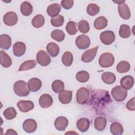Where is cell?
Wrapping results in <instances>:
<instances>
[{"instance_id": "obj_11", "label": "cell", "mask_w": 135, "mask_h": 135, "mask_svg": "<svg viewBox=\"0 0 135 135\" xmlns=\"http://www.w3.org/2000/svg\"><path fill=\"white\" fill-rule=\"evenodd\" d=\"M37 126L36 121L32 119H26L23 123V128L24 130L27 133H32L36 131Z\"/></svg>"}, {"instance_id": "obj_22", "label": "cell", "mask_w": 135, "mask_h": 135, "mask_svg": "<svg viewBox=\"0 0 135 135\" xmlns=\"http://www.w3.org/2000/svg\"><path fill=\"white\" fill-rule=\"evenodd\" d=\"M76 127L81 132H86L90 127V121L87 118H81L77 121Z\"/></svg>"}, {"instance_id": "obj_5", "label": "cell", "mask_w": 135, "mask_h": 135, "mask_svg": "<svg viewBox=\"0 0 135 135\" xmlns=\"http://www.w3.org/2000/svg\"><path fill=\"white\" fill-rule=\"evenodd\" d=\"M91 44L90 38L86 35L81 34L78 36L75 40L76 46L81 50H84L89 47Z\"/></svg>"}, {"instance_id": "obj_21", "label": "cell", "mask_w": 135, "mask_h": 135, "mask_svg": "<svg viewBox=\"0 0 135 135\" xmlns=\"http://www.w3.org/2000/svg\"><path fill=\"white\" fill-rule=\"evenodd\" d=\"M61 7L60 4L58 3H54L50 5L46 9L47 14L51 17H54L58 15L60 12Z\"/></svg>"}, {"instance_id": "obj_12", "label": "cell", "mask_w": 135, "mask_h": 135, "mask_svg": "<svg viewBox=\"0 0 135 135\" xmlns=\"http://www.w3.org/2000/svg\"><path fill=\"white\" fill-rule=\"evenodd\" d=\"M69 121L68 119L63 116L57 117L54 121V126L59 131H64L68 126Z\"/></svg>"}, {"instance_id": "obj_30", "label": "cell", "mask_w": 135, "mask_h": 135, "mask_svg": "<svg viewBox=\"0 0 135 135\" xmlns=\"http://www.w3.org/2000/svg\"><path fill=\"white\" fill-rule=\"evenodd\" d=\"M131 32L130 27L127 24H122L120 25L119 34L123 38H127L131 35Z\"/></svg>"}, {"instance_id": "obj_18", "label": "cell", "mask_w": 135, "mask_h": 135, "mask_svg": "<svg viewBox=\"0 0 135 135\" xmlns=\"http://www.w3.org/2000/svg\"><path fill=\"white\" fill-rule=\"evenodd\" d=\"M27 84L30 90L32 92H36L38 91L41 89L42 84L41 80L36 78H33L30 79Z\"/></svg>"}, {"instance_id": "obj_35", "label": "cell", "mask_w": 135, "mask_h": 135, "mask_svg": "<svg viewBox=\"0 0 135 135\" xmlns=\"http://www.w3.org/2000/svg\"><path fill=\"white\" fill-rule=\"evenodd\" d=\"M51 37L55 41L61 42L64 40L65 38V34L62 30L56 29L51 32Z\"/></svg>"}, {"instance_id": "obj_41", "label": "cell", "mask_w": 135, "mask_h": 135, "mask_svg": "<svg viewBox=\"0 0 135 135\" xmlns=\"http://www.w3.org/2000/svg\"><path fill=\"white\" fill-rule=\"evenodd\" d=\"M78 28L82 33H87L90 30V25L88 21L85 20H81L78 24Z\"/></svg>"}, {"instance_id": "obj_39", "label": "cell", "mask_w": 135, "mask_h": 135, "mask_svg": "<svg viewBox=\"0 0 135 135\" xmlns=\"http://www.w3.org/2000/svg\"><path fill=\"white\" fill-rule=\"evenodd\" d=\"M100 7L95 4L91 3L88 5L86 12L90 16H95L98 14L100 11Z\"/></svg>"}, {"instance_id": "obj_27", "label": "cell", "mask_w": 135, "mask_h": 135, "mask_svg": "<svg viewBox=\"0 0 135 135\" xmlns=\"http://www.w3.org/2000/svg\"><path fill=\"white\" fill-rule=\"evenodd\" d=\"M101 79L104 83L107 84H112L114 83L116 80L115 74L112 72H105L102 73Z\"/></svg>"}, {"instance_id": "obj_45", "label": "cell", "mask_w": 135, "mask_h": 135, "mask_svg": "<svg viewBox=\"0 0 135 135\" xmlns=\"http://www.w3.org/2000/svg\"><path fill=\"white\" fill-rule=\"evenodd\" d=\"M113 2L114 3H115L117 4H122V3H125V1H113Z\"/></svg>"}, {"instance_id": "obj_24", "label": "cell", "mask_w": 135, "mask_h": 135, "mask_svg": "<svg viewBox=\"0 0 135 135\" xmlns=\"http://www.w3.org/2000/svg\"><path fill=\"white\" fill-rule=\"evenodd\" d=\"M20 11L23 15L30 16L33 12L32 5L28 2L24 1L20 6Z\"/></svg>"}, {"instance_id": "obj_13", "label": "cell", "mask_w": 135, "mask_h": 135, "mask_svg": "<svg viewBox=\"0 0 135 135\" xmlns=\"http://www.w3.org/2000/svg\"><path fill=\"white\" fill-rule=\"evenodd\" d=\"M26 51V45L22 42H16L13 45V52L15 56L20 57L24 54Z\"/></svg>"}, {"instance_id": "obj_32", "label": "cell", "mask_w": 135, "mask_h": 135, "mask_svg": "<svg viewBox=\"0 0 135 135\" xmlns=\"http://www.w3.org/2000/svg\"><path fill=\"white\" fill-rule=\"evenodd\" d=\"M37 63L35 60H27L24 62L20 66L18 71H23L34 68Z\"/></svg>"}, {"instance_id": "obj_34", "label": "cell", "mask_w": 135, "mask_h": 135, "mask_svg": "<svg viewBox=\"0 0 135 135\" xmlns=\"http://www.w3.org/2000/svg\"><path fill=\"white\" fill-rule=\"evenodd\" d=\"M65 30L69 34L74 35L78 32V24L74 21H69L66 24Z\"/></svg>"}, {"instance_id": "obj_7", "label": "cell", "mask_w": 135, "mask_h": 135, "mask_svg": "<svg viewBox=\"0 0 135 135\" xmlns=\"http://www.w3.org/2000/svg\"><path fill=\"white\" fill-rule=\"evenodd\" d=\"M100 39L104 44L110 45L115 41V36L113 32L111 31H105L101 33Z\"/></svg>"}, {"instance_id": "obj_26", "label": "cell", "mask_w": 135, "mask_h": 135, "mask_svg": "<svg viewBox=\"0 0 135 135\" xmlns=\"http://www.w3.org/2000/svg\"><path fill=\"white\" fill-rule=\"evenodd\" d=\"M46 50L52 57H56L59 53L60 48L59 45L54 42L49 43L46 47Z\"/></svg>"}, {"instance_id": "obj_25", "label": "cell", "mask_w": 135, "mask_h": 135, "mask_svg": "<svg viewBox=\"0 0 135 135\" xmlns=\"http://www.w3.org/2000/svg\"><path fill=\"white\" fill-rule=\"evenodd\" d=\"M108 25V20L104 16H99L94 22V26L95 29L101 30Z\"/></svg>"}, {"instance_id": "obj_40", "label": "cell", "mask_w": 135, "mask_h": 135, "mask_svg": "<svg viewBox=\"0 0 135 135\" xmlns=\"http://www.w3.org/2000/svg\"><path fill=\"white\" fill-rule=\"evenodd\" d=\"M64 22V18L63 15H58L56 16L52 17L51 19V23L52 25L55 27H59L63 25Z\"/></svg>"}, {"instance_id": "obj_16", "label": "cell", "mask_w": 135, "mask_h": 135, "mask_svg": "<svg viewBox=\"0 0 135 135\" xmlns=\"http://www.w3.org/2000/svg\"><path fill=\"white\" fill-rule=\"evenodd\" d=\"M39 104L42 108H47L51 107L53 103L52 97L49 94H43L39 98Z\"/></svg>"}, {"instance_id": "obj_8", "label": "cell", "mask_w": 135, "mask_h": 135, "mask_svg": "<svg viewBox=\"0 0 135 135\" xmlns=\"http://www.w3.org/2000/svg\"><path fill=\"white\" fill-rule=\"evenodd\" d=\"M99 46L85 51L81 56V60L85 63L91 62L95 57Z\"/></svg>"}, {"instance_id": "obj_29", "label": "cell", "mask_w": 135, "mask_h": 135, "mask_svg": "<svg viewBox=\"0 0 135 135\" xmlns=\"http://www.w3.org/2000/svg\"><path fill=\"white\" fill-rule=\"evenodd\" d=\"M31 23L33 26L35 28H40L45 23L44 17L41 14H37L33 18Z\"/></svg>"}, {"instance_id": "obj_3", "label": "cell", "mask_w": 135, "mask_h": 135, "mask_svg": "<svg viewBox=\"0 0 135 135\" xmlns=\"http://www.w3.org/2000/svg\"><path fill=\"white\" fill-rule=\"evenodd\" d=\"M114 62V57L113 54L109 52L102 53L99 59V64L102 68H106L111 66Z\"/></svg>"}, {"instance_id": "obj_37", "label": "cell", "mask_w": 135, "mask_h": 135, "mask_svg": "<svg viewBox=\"0 0 135 135\" xmlns=\"http://www.w3.org/2000/svg\"><path fill=\"white\" fill-rule=\"evenodd\" d=\"M17 112L14 107H9L3 112V115L7 120H12L16 117Z\"/></svg>"}, {"instance_id": "obj_28", "label": "cell", "mask_w": 135, "mask_h": 135, "mask_svg": "<svg viewBox=\"0 0 135 135\" xmlns=\"http://www.w3.org/2000/svg\"><path fill=\"white\" fill-rule=\"evenodd\" d=\"M110 130L111 133L114 135H120L123 132L122 126L117 122H114L111 124Z\"/></svg>"}, {"instance_id": "obj_6", "label": "cell", "mask_w": 135, "mask_h": 135, "mask_svg": "<svg viewBox=\"0 0 135 135\" xmlns=\"http://www.w3.org/2000/svg\"><path fill=\"white\" fill-rule=\"evenodd\" d=\"M36 60L38 63L43 66L49 65L51 62L50 55L44 50H40L37 53Z\"/></svg>"}, {"instance_id": "obj_15", "label": "cell", "mask_w": 135, "mask_h": 135, "mask_svg": "<svg viewBox=\"0 0 135 135\" xmlns=\"http://www.w3.org/2000/svg\"><path fill=\"white\" fill-rule=\"evenodd\" d=\"M118 9V13L122 18L124 20H128L130 18L131 13L127 4L126 3L119 4Z\"/></svg>"}, {"instance_id": "obj_17", "label": "cell", "mask_w": 135, "mask_h": 135, "mask_svg": "<svg viewBox=\"0 0 135 135\" xmlns=\"http://www.w3.org/2000/svg\"><path fill=\"white\" fill-rule=\"evenodd\" d=\"M121 86L126 90L131 89L134 84V78L131 75H126L120 80Z\"/></svg>"}, {"instance_id": "obj_2", "label": "cell", "mask_w": 135, "mask_h": 135, "mask_svg": "<svg viewBox=\"0 0 135 135\" xmlns=\"http://www.w3.org/2000/svg\"><path fill=\"white\" fill-rule=\"evenodd\" d=\"M111 94L115 101L122 102L126 99L128 92L127 90L124 89L121 85H118L114 87L112 89Z\"/></svg>"}, {"instance_id": "obj_43", "label": "cell", "mask_w": 135, "mask_h": 135, "mask_svg": "<svg viewBox=\"0 0 135 135\" xmlns=\"http://www.w3.org/2000/svg\"><path fill=\"white\" fill-rule=\"evenodd\" d=\"M126 108L128 110L130 111H134L135 110V105H134V98H132L130 99L126 104Z\"/></svg>"}, {"instance_id": "obj_36", "label": "cell", "mask_w": 135, "mask_h": 135, "mask_svg": "<svg viewBox=\"0 0 135 135\" xmlns=\"http://www.w3.org/2000/svg\"><path fill=\"white\" fill-rule=\"evenodd\" d=\"M52 90L56 93H59L64 89V82L60 80L54 81L52 84Z\"/></svg>"}, {"instance_id": "obj_44", "label": "cell", "mask_w": 135, "mask_h": 135, "mask_svg": "<svg viewBox=\"0 0 135 135\" xmlns=\"http://www.w3.org/2000/svg\"><path fill=\"white\" fill-rule=\"evenodd\" d=\"M5 134H17V133L14 129H9L7 130Z\"/></svg>"}, {"instance_id": "obj_38", "label": "cell", "mask_w": 135, "mask_h": 135, "mask_svg": "<svg viewBox=\"0 0 135 135\" xmlns=\"http://www.w3.org/2000/svg\"><path fill=\"white\" fill-rule=\"evenodd\" d=\"M75 78L78 81L81 83H84L89 80L90 74L85 71H81L76 73Z\"/></svg>"}, {"instance_id": "obj_33", "label": "cell", "mask_w": 135, "mask_h": 135, "mask_svg": "<svg viewBox=\"0 0 135 135\" xmlns=\"http://www.w3.org/2000/svg\"><path fill=\"white\" fill-rule=\"evenodd\" d=\"M130 65L129 63L126 61H120L117 65V71L120 73H126L129 71Z\"/></svg>"}, {"instance_id": "obj_9", "label": "cell", "mask_w": 135, "mask_h": 135, "mask_svg": "<svg viewBox=\"0 0 135 135\" xmlns=\"http://www.w3.org/2000/svg\"><path fill=\"white\" fill-rule=\"evenodd\" d=\"M18 21V16L16 13L10 11L6 13L3 16L4 23L9 26H14Z\"/></svg>"}, {"instance_id": "obj_1", "label": "cell", "mask_w": 135, "mask_h": 135, "mask_svg": "<svg viewBox=\"0 0 135 135\" xmlns=\"http://www.w3.org/2000/svg\"><path fill=\"white\" fill-rule=\"evenodd\" d=\"M14 93L18 97H26L30 93V89L28 84L23 81L19 80L15 82L13 86Z\"/></svg>"}, {"instance_id": "obj_23", "label": "cell", "mask_w": 135, "mask_h": 135, "mask_svg": "<svg viewBox=\"0 0 135 135\" xmlns=\"http://www.w3.org/2000/svg\"><path fill=\"white\" fill-rule=\"evenodd\" d=\"M1 64L4 68H9L11 66L12 61L11 57L4 51H0Z\"/></svg>"}, {"instance_id": "obj_31", "label": "cell", "mask_w": 135, "mask_h": 135, "mask_svg": "<svg viewBox=\"0 0 135 135\" xmlns=\"http://www.w3.org/2000/svg\"><path fill=\"white\" fill-rule=\"evenodd\" d=\"M61 60L62 63L66 66L71 65L73 61V56L72 53L69 51H66L62 55Z\"/></svg>"}, {"instance_id": "obj_14", "label": "cell", "mask_w": 135, "mask_h": 135, "mask_svg": "<svg viewBox=\"0 0 135 135\" xmlns=\"http://www.w3.org/2000/svg\"><path fill=\"white\" fill-rule=\"evenodd\" d=\"M59 101L64 104H66L72 100V91L70 90H63L59 93L58 95Z\"/></svg>"}, {"instance_id": "obj_42", "label": "cell", "mask_w": 135, "mask_h": 135, "mask_svg": "<svg viewBox=\"0 0 135 135\" xmlns=\"http://www.w3.org/2000/svg\"><path fill=\"white\" fill-rule=\"evenodd\" d=\"M61 4L64 9H69L73 7L74 1L73 0H62Z\"/></svg>"}, {"instance_id": "obj_20", "label": "cell", "mask_w": 135, "mask_h": 135, "mask_svg": "<svg viewBox=\"0 0 135 135\" xmlns=\"http://www.w3.org/2000/svg\"><path fill=\"white\" fill-rule=\"evenodd\" d=\"M12 41L9 35L2 34L0 35V47L4 50H8L11 46Z\"/></svg>"}, {"instance_id": "obj_19", "label": "cell", "mask_w": 135, "mask_h": 135, "mask_svg": "<svg viewBox=\"0 0 135 135\" xmlns=\"http://www.w3.org/2000/svg\"><path fill=\"white\" fill-rule=\"evenodd\" d=\"M107 124V119L104 117L100 116L96 118L94 121V126L95 129L99 131H103L106 127Z\"/></svg>"}, {"instance_id": "obj_4", "label": "cell", "mask_w": 135, "mask_h": 135, "mask_svg": "<svg viewBox=\"0 0 135 135\" xmlns=\"http://www.w3.org/2000/svg\"><path fill=\"white\" fill-rule=\"evenodd\" d=\"M89 91L84 87H81L79 89L76 94V99L77 102L81 105L84 104L88 102L89 99Z\"/></svg>"}, {"instance_id": "obj_10", "label": "cell", "mask_w": 135, "mask_h": 135, "mask_svg": "<svg viewBox=\"0 0 135 135\" xmlns=\"http://www.w3.org/2000/svg\"><path fill=\"white\" fill-rule=\"evenodd\" d=\"M17 106L20 111L27 112L34 108V104L32 101L30 100H20L17 102Z\"/></svg>"}]
</instances>
